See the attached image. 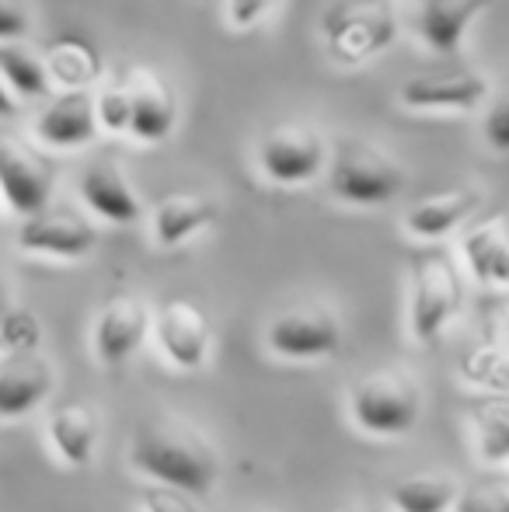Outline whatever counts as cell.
Returning a JSON list of instances; mask_svg holds the SVG:
<instances>
[{
  "label": "cell",
  "instance_id": "obj_1",
  "mask_svg": "<svg viewBox=\"0 0 509 512\" xmlns=\"http://www.w3.org/2000/svg\"><path fill=\"white\" fill-rule=\"evenodd\" d=\"M129 464L143 478L157 485L182 488L189 495H210L220 478L217 450L199 432L175 422H150L140 425L129 446Z\"/></svg>",
  "mask_w": 509,
  "mask_h": 512
},
{
  "label": "cell",
  "instance_id": "obj_2",
  "mask_svg": "<svg viewBox=\"0 0 509 512\" xmlns=\"http://www.w3.org/2000/svg\"><path fill=\"white\" fill-rule=\"evenodd\" d=\"M349 415L353 425L367 436L394 439L415 429L422 415V387L412 370L381 366L367 373L349 394Z\"/></svg>",
  "mask_w": 509,
  "mask_h": 512
},
{
  "label": "cell",
  "instance_id": "obj_3",
  "mask_svg": "<svg viewBox=\"0 0 509 512\" xmlns=\"http://www.w3.org/2000/svg\"><path fill=\"white\" fill-rule=\"evenodd\" d=\"M328 189L339 203L370 209L387 206L405 189V171L387 150L367 140H342L335 154H328Z\"/></svg>",
  "mask_w": 509,
  "mask_h": 512
},
{
  "label": "cell",
  "instance_id": "obj_4",
  "mask_svg": "<svg viewBox=\"0 0 509 512\" xmlns=\"http://www.w3.org/2000/svg\"><path fill=\"white\" fill-rule=\"evenodd\" d=\"M464 307V279L454 258L443 251L419 255L412 265V300H408V331L415 342L433 345L457 321Z\"/></svg>",
  "mask_w": 509,
  "mask_h": 512
},
{
  "label": "cell",
  "instance_id": "obj_5",
  "mask_svg": "<svg viewBox=\"0 0 509 512\" xmlns=\"http://www.w3.org/2000/svg\"><path fill=\"white\" fill-rule=\"evenodd\" d=\"M328 56L342 67H360L387 53L398 39V14L384 0H363V4H335L321 21Z\"/></svg>",
  "mask_w": 509,
  "mask_h": 512
},
{
  "label": "cell",
  "instance_id": "obj_6",
  "mask_svg": "<svg viewBox=\"0 0 509 512\" xmlns=\"http://www.w3.org/2000/svg\"><path fill=\"white\" fill-rule=\"evenodd\" d=\"M328 154L332 150L314 126L283 122L258 140L255 161L265 182L279 185V189H300V185H311L325 175Z\"/></svg>",
  "mask_w": 509,
  "mask_h": 512
},
{
  "label": "cell",
  "instance_id": "obj_7",
  "mask_svg": "<svg viewBox=\"0 0 509 512\" xmlns=\"http://www.w3.org/2000/svg\"><path fill=\"white\" fill-rule=\"evenodd\" d=\"M56 161L21 136L0 133V199L14 216H32L49 206L56 189Z\"/></svg>",
  "mask_w": 509,
  "mask_h": 512
},
{
  "label": "cell",
  "instance_id": "obj_8",
  "mask_svg": "<svg viewBox=\"0 0 509 512\" xmlns=\"http://www.w3.org/2000/svg\"><path fill=\"white\" fill-rule=\"evenodd\" d=\"M161 356L168 359L175 370L196 373L206 366L213 349V321L203 304L189 297H171L154 310V324H150Z\"/></svg>",
  "mask_w": 509,
  "mask_h": 512
},
{
  "label": "cell",
  "instance_id": "obj_9",
  "mask_svg": "<svg viewBox=\"0 0 509 512\" xmlns=\"http://www.w3.org/2000/svg\"><path fill=\"white\" fill-rule=\"evenodd\" d=\"M265 345L272 356L290 359V363H314L339 352L342 324L339 317L321 304L290 307L265 328Z\"/></svg>",
  "mask_w": 509,
  "mask_h": 512
},
{
  "label": "cell",
  "instance_id": "obj_10",
  "mask_svg": "<svg viewBox=\"0 0 509 512\" xmlns=\"http://www.w3.org/2000/svg\"><path fill=\"white\" fill-rule=\"evenodd\" d=\"M18 251L35 258H53V262H81L95 251L98 230L91 220L67 209H39L32 216H21V227L14 234Z\"/></svg>",
  "mask_w": 509,
  "mask_h": 512
},
{
  "label": "cell",
  "instance_id": "obj_11",
  "mask_svg": "<svg viewBox=\"0 0 509 512\" xmlns=\"http://www.w3.org/2000/svg\"><path fill=\"white\" fill-rule=\"evenodd\" d=\"M123 81L129 91V136L147 147L164 143L178 126V95L171 88V81L154 67H133L123 70Z\"/></svg>",
  "mask_w": 509,
  "mask_h": 512
},
{
  "label": "cell",
  "instance_id": "obj_12",
  "mask_svg": "<svg viewBox=\"0 0 509 512\" xmlns=\"http://www.w3.org/2000/svg\"><path fill=\"white\" fill-rule=\"evenodd\" d=\"M150 324H154V310L136 293H116L112 300H105L95 317V331H91V349L98 363L112 370L129 363L150 338Z\"/></svg>",
  "mask_w": 509,
  "mask_h": 512
},
{
  "label": "cell",
  "instance_id": "obj_13",
  "mask_svg": "<svg viewBox=\"0 0 509 512\" xmlns=\"http://www.w3.org/2000/svg\"><path fill=\"white\" fill-rule=\"evenodd\" d=\"M492 84L478 70H443V74L408 77L398 88V102L412 112L461 115L485 105Z\"/></svg>",
  "mask_w": 509,
  "mask_h": 512
},
{
  "label": "cell",
  "instance_id": "obj_14",
  "mask_svg": "<svg viewBox=\"0 0 509 512\" xmlns=\"http://www.w3.org/2000/svg\"><path fill=\"white\" fill-rule=\"evenodd\" d=\"M91 91H53L32 122L35 143L46 150H81L95 143L98 119Z\"/></svg>",
  "mask_w": 509,
  "mask_h": 512
},
{
  "label": "cell",
  "instance_id": "obj_15",
  "mask_svg": "<svg viewBox=\"0 0 509 512\" xmlns=\"http://www.w3.org/2000/svg\"><path fill=\"white\" fill-rule=\"evenodd\" d=\"M220 220V206L206 192H168L150 209V237L157 248H182Z\"/></svg>",
  "mask_w": 509,
  "mask_h": 512
},
{
  "label": "cell",
  "instance_id": "obj_16",
  "mask_svg": "<svg viewBox=\"0 0 509 512\" xmlns=\"http://www.w3.org/2000/svg\"><path fill=\"white\" fill-rule=\"evenodd\" d=\"M77 196L81 203L105 223H116V227H129L143 216L140 196H136L133 182L126 178L123 164L116 161H95L81 171V182H77Z\"/></svg>",
  "mask_w": 509,
  "mask_h": 512
},
{
  "label": "cell",
  "instance_id": "obj_17",
  "mask_svg": "<svg viewBox=\"0 0 509 512\" xmlns=\"http://www.w3.org/2000/svg\"><path fill=\"white\" fill-rule=\"evenodd\" d=\"M53 394V370L39 356H7L0 363V422L28 418Z\"/></svg>",
  "mask_w": 509,
  "mask_h": 512
},
{
  "label": "cell",
  "instance_id": "obj_18",
  "mask_svg": "<svg viewBox=\"0 0 509 512\" xmlns=\"http://www.w3.org/2000/svg\"><path fill=\"white\" fill-rule=\"evenodd\" d=\"M496 0H422L415 32L433 53H457L468 39L471 25L482 18Z\"/></svg>",
  "mask_w": 509,
  "mask_h": 512
},
{
  "label": "cell",
  "instance_id": "obj_19",
  "mask_svg": "<svg viewBox=\"0 0 509 512\" xmlns=\"http://www.w3.org/2000/svg\"><path fill=\"white\" fill-rule=\"evenodd\" d=\"M482 206V192L478 189H447L433 192V196L419 199L405 213V230L419 241H443L447 234H454L461 223H468L475 216V209Z\"/></svg>",
  "mask_w": 509,
  "mask_h": 512
},
{
  "label": "cell",
  "instance_id": "obj_20",
  "mask_svg": "<svg viewBox=\"0 0 509 512\" xmlns=\"http://www.w3.org/2000/svg\"><path fill=\"white\" fill-rule=\"evenodd\" d=\"M98 415L84 401H70L60 405L53 415L46 418V439L49 450L56 453V460H63L67 467H88L95 460L98 450Z\"/></svg>",
  "mask_w": 509,
  "mask_h": 512
},
{
  "label": "cell",
  "instance_id": "obj_21",
  "mask_svg": "<svg viewBox=\"0 0 509 512\" xmlns=\"http://www.w3.org/2000/svg\"><path fill=\"white\" fill-rule=\"evenodd\" d=\"M46 74L56 91H91L105 77V60L98 46L84 35H60L42 53Z\"/></svg>",
  "mask_w": 509,
  "mask_h": 512
},
{
  "label": "cell",
  "instance_id": "obj_22",
  "mask_svg": "<svg viewBox=\"0 0 509 512\" xmlns=\"http://www.w3.org/2000/svg\"><path fill=\"white\" fill-rule=\"evenodd\" d=\"M0 81L7 84V91H11L21 105L46 102L56 91L46 74L42 56L21 49L18 42H0Z\"/></svg>",
  "mask_w": 509,
  "mask_h": 512
},
{
  "label": "cell",
  "instance_id": "obj_23",
  "mask_svg": "<svg viewBox=\"0 0 509 512\" xmlns=\"http://www.w3.org/2000/svg\"><path fill=\"white\" fill-rule=\"evenodd\" d=\"M461 495L454 478L447 474H412L391 485V509L394 512H450Z\"/></svg>",
  "mask_w": 509,
  "mask_h": 512
},
{
  "label": "cell",
  "instance_id": "obj_24",
  "mask_svg": "<svg viewBox=\"0 0 509 512\" xmlns=\"http://www.w3.org/2000/svg\"><path fill=\"white\" fill-rule=\"evenodd\" d=\"M95 98V119L98 133L105 136H129V91L123 77H102L91 91Z\"/></svg>",
  "mask_w": 509,
  "mask_h": 512
},
{
  "label": "cell",
  "instance_id": "obj_25",
  "mask_svg": "<svg viewBox=\"0 0 509 512\" xmlns=\"http://www.w3.org/2000/svg\"><path fill=\"white\" fill-rule=\"evenodd\" d=\"M42 345V321L25 307L0 310V352L4 356H32Z\"/></svg>",
  "mask_w": 509,
  "mask_h": 512
},
{
  "label": "cell",
  "instance_id": "obj_26",
  "mask_svg": "<svg viewBox=\"0 0 509 512\" xmlns=\"http://www.w3.org/2000/svg\"><path fill=\"white\" fill-rule=\"evenodd\" d=\"M509 230V220L506 216H492V220L478 223V227H471L468 234H464V262H468L471 276L478 279V283L485 286V276H489V265H492V255H496L499 241L506 237Z\"/></svg>",
  "mask_w": 509,
  "mask_h": 512
},
{
  "label": "cell",
  "instance_id": "obj_27",
  "mask_svg": "<svg viewBox=\"0 0 509 512\" xmlns=\"http://www.w3.org/2000/svg\"><path fill=\"white\" fill-rule=\"evenodd\" d=\"M478 453L489 464H509V408H485L475 418Z\"/></svg>",
  "mask_w": 509,
  "mask_h": 512
},
{
  "label": "cell",
  "instance_id": "obj_28",
  "mask_svg": "<svg viewBox=\"0 0 509 512\" xmlns=\"http://www.w3.org/2000/svg\"><path fill=\"white\" fill-rule=\"evenodd\" d=\"M461 373L471 380V384L509 394V352H503V349H475L468 359H464Z\"/></svg>",
  "mask_w": 509,
  "mask_h": 512
},
{
  "label": "cell",
  "instance_id": "obj_29",
  "mask_svg": "<svg viewBox=\"0 0 509 512\" xmlns=\"http://www.w3.org/2000/svg\"><path fill=\"white\" fill-rule=\"evenodd\" d=\"M140 512H206L196 502V495L182 492V488H171V485H150L143 488L140 495Z\"/></svg>",
  "mask_w": 509,
  "mask_h": 512
},
{
  "label": "cell",
  "instance_id": "obj_30",
  "mask_svg": "<svg viewBox=\"0 0 509 512\" xmlns=\"http://www.w3.org/2000/svg\"><path fill=\"white\" fill-rule=\"evenodd\" d=\"M279 0H227L224 4V18L234 32H252L272 14Z\"/></svg>",
  "mask_w": 509,
  "mask_h": 512
},
{
  "label": "cell",
  "instance_id": "obj_31",
  "mask_svg": "<svg viewBox=\"0 0 509 512\" xmlns=\"http://www.w3.org/2000/svg\"><path fill=\"white\" fill-rule=\"evenodd\" d=\"M482 133H485V143L499 154H509V95H499L496 102L489 105L485 112V122H482Z\"/></svg>",
  "mask_w": 509,
  "mask_h": 512
},
{
  "label": "cell",
  "instance_id": "obj_32",
  "mask_svg": "<svg viewBox=\"0 0 509 512\" xmlns=\"http://www.w3.org/2000/svg\"><path fill=\"white\" fill-rule=\"evenodd\" d=\"M32 32V18L18 0H0V42H21Z\"/></svg>",
  "mask_w": 509,
  "mask_h": 512
},
{
  "label": "cell",
  "instance_id": "obj_33",
  "mask_svg": "<svg viewBox=\"0 0 509 512\" xmlns=\"http://www.w3.org/2000/svg\"><path fill=\"white\" fill-rule=\"evenodd\" d=\"M499 506H503V499L485 492V488H471V492L457 495V502H454L457 512H499Z\"/></svg>",
  "mask_w": 509,
  "mask_h": 512
},
{
  "label": "cell",
  "instance_id": "obj_34",
  "mask_svg": "<svg viewBox=\"0 0 509 512\" xmlns=\"http://www.w3.org/2000/svg\"><path fill=\"white\" fill-rule=\"evenodd\" d=\"M485 286H509V230L506 237L499 241L496 255H492L489 276H485Z\"/></svg>",
  "mask_w": 509,
  "mask_h": 512
},
{
  "label": "cell",
  "instance_id": "obj_35",
  "mask_svg": "<svg viewBox=\"0 0 509 512\" xmlns=\"http://www.w3.org/2000/svg\"><path fill=\"white\" fill-rule=\"evenodd\" d=\"M18 108H21V102L11 95V91H7V84L0 81V119H14V115H18Z\"/></svg>",
  "mask_w": 509,
  "mask_h": 512
},
{
  "label": "cell",
  "instance_id": "obj_36",
  "mask_svg": "<svg viewBox=\"0 0 509 512\" xmlns=\"http://www.w3.org/2000/svg\"><path fill=\"white\" fill-rule=\"evenodd\" d=\"M7 307V286H4V279H0V310Z\"/></svg>",
  "mask_w": 509,
  "mask_h": 512
},
{
  "label": "cell",
  "instance_id": "obj_37",
  "mask_svg": "<svg viewBox=\"0 0 509 512\" xmlns=\"http://www.w3.org/2000/svg\"><path fill=\"white\" fill-rule=\"evenodd\" d=\"M499 512H509V499H503V506H499Z\"/></svg>",
  "mask_w": 509,
  "mask_h": 512
}]
</instances>
